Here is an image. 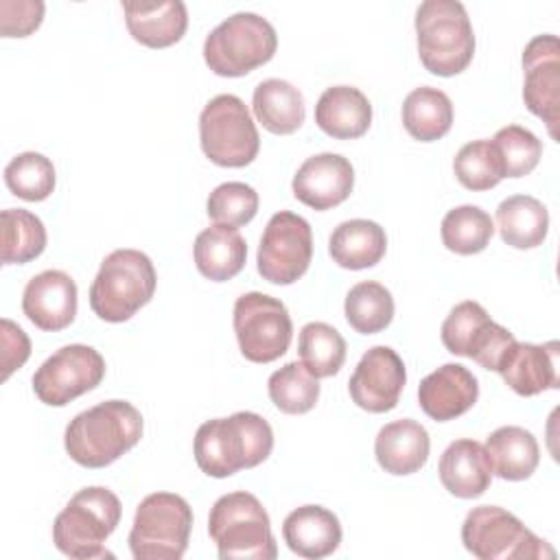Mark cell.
<instances>
[{
    "label": "cell",
    "instance_id": "obj_1",
    "mask_svg": "<svg viewBox=\"0 0 560 560\" xmlns=\"http://www.w3.org/2000/svg\"><path fill=\"white\" fill-rule=\"evenodd\" d=\"M273 448L271 424L254 411L206 420L192 442L195 462L208 477H230L262 464Z\"/></svg>",
    "mask_w": 560,
    "mask_h": 560
},
{
    "label": "cell",
    "instance_id": "obj_2",
    "mask_svg": "<svg viewBox=\"0 0 560 560\" xmlns=\"http://www.w3.org/2000/svg\"><path fill=\"white\" fill-rule=\"evenodd\" d=\"M142 413L127 400H105L77 413L63 433L70 459L85 468H105L142 438Z\"/></svg>",
    "mask_w": 560,
    "mask_h": 560
},
{
    "label": "cell",
    "instance_id": "obj_3",
    "mask_svg": "<svg viewBox=\"0 0 560 560\" xmlns=\"http://www.w3.org/2000/svg\"><path fill=\"white\" fill-rule=\"evenodd\" d=\"M416 37L420 61L431 74L453 77L472 61L475 33L457 0H424L416 11Z\"/></svg>",
    "mask_w": 560,
    "mask_h": 560
},
{
    "label": "cell",
    "instance_id": "obj_4",
    "mask_svg": "<svg viewBox=\"0 0 560 560\" xmlns=\"http://www.w3.org/2000/svg\"><path fill=\"white\" fill-rule=\"evenodd\" d=\"M120 501L103 486L81 488L52 523V542L68 558H112L105 540L120 523Z\"/></svg>",
    "mask_w": 560,
    "mask_h": 560
},
{
    "label": "cell",
    "instance_id": "obj_5",
    "mask_svg": "<svg viewBox=\"0 0 560 560\" xmlns=\"http://www.w3.org/2000/svg\"><path fill=\"white\" fill-rule=\"evenodd\" d=\"M155 284V267L144 252L114 249L103 258L90 287V306L103 322L120 324L151 302Z\"/></svg>",
    "mask_w": 560,
    "mask_h": 560
},
{
    "label": "cell",
    "instance_id": "obj_6",
    "mask_svg": "<svg viewBox=\"0 0 560 560\" xmlns=\"http://www.w3.org/2000/svg\"><path fill=\"white\" fill-rule=\"evenodd\" d=\"M208 532L223 560H273L278 556L269 514L252 492L236 490L219 497L210 508Z\"/></svg>",
    "mask_w": 560,
    "mask_h": 560
},
{
    "label": "cell",
    "instance_id": "obj_7",
    "mask_svg": "<svg viewBox=\"0 0 560 560\" xmlns=\"http://www.w3.org/2000/svg\"><path fill=\"white\" fill-rule=\"evenodd\" d=\"M278 35L269 20L238 11L210 31L203 42L206 66L219 77H243L271 61Z\"/></svg>",
    "mask_w": 560,
    "mask_h": 560
},
{
    "label": "cell",
    "instance_id": "obj_8",
    "mask_svg": "<svg viewBox=\"0 0 560 560\" xmlns=\"http://www.w3.org/2000/svg\"><path fill=\"white\" fill-rule=\"evenodd\" d=\"M192 508L175 492H153L136 510L129 549L136 560H179L190 540Z\"/></svg>",
    "mask_w": 560,
    "mask_h": 560
},
{
    "label": "cell",
    "instance_id": "obj_9",
    "mask_svg": "<svg viewBox=\"0 0 560 560\" xmlns=\"http://www.w3.org/2000/svg\"><path fill=\"white\" fill-rule=\"evenodd\" d=\"M462 542L479 560H545L556 558L547 540L527 529L499 505L472 508L462 523Z\"/></svg>",
    "mask_w": 560,
    "mask_h": 560
},
{
    "label": "cell",
    "instance_id": "obj_10",
    "mask_svg": "<svg viewBox=\"0 0 560 560\" xmlns=\"http://www.w3.org/2000/svg\"><path fill=\"white\" fill-rule=\"evenodd\" d=\"M199 142L219 166L241 168L256 160L260 136L247 105L234 94H219L199 114Z\"/></svg>",
    "mask_w": 560,
    "mask_h": 560
},
{
    "label": "cell",
    "instance_id": "obj_11",
    "mask_svg": "<svg viewBox=\"0 0 560 560\" xmlns=\"http://www.w3.org/2000/svg\"><path fill=\"white\" fill-rule=\"evenodd\" d=\"M232 324L241 354L252 363L280 359L293 339V324L284 302L260 291L236 298Z\"/></svg>",
    "mask_w": 560,
    "mask_h": 560
},
{
    "label": "cell",
    "instance_id": "obj_12",
    "mask_svg": "<svg viewBox=\"0 0 560 560\" xmlns=\"http://www.w3.org/2000/svg\"><path fill=\"white\" fill-rule=\"evenodd\" d=\"M313 258V232L304 217L280 210L276 212L260 236L256 267L271 284H293L300 280Z\"/></svg>",
    "mask_w": 560,
    "mask_h": 560
},
{
    "label": "cell",
    "instance_id": "obj_13",
    "mask_svg": "<svg viewBox=\"0 0 560 560\" xmlns=\"http://www.w3.org/2000/svg\"><path fill=\"white\" fill-rule=\"evenodd\" d=\"M105 376V359L98 350L83 343H70L52 352L33 374L35 396L50 407H63L70 400L92 392Z\"/></svg>",
    "mask_w": 560,
    "mask_h": 560
},
{
    "label": "cell",
    "instance_id": "obj_14",
    "mask_svg": "<svg viewBox=\"0 0 560 560\" xmlns=\"http://www.w3.org/2000/svg\"><path fill=\"white\" fill-rule=\"evenodd\" d=\"M514 341V335L505 326L492 322L488 311L475 300L459 302L442 322L444 348L457 357H468L492 372H497L503 352Z\"/></svg>",
    "mask_w": 560,
    "mask_h": 560
},
{
    "label": "cell",
    "instance_id": "obj_15",
    "mask_svg": "<svg viewBox=\"0 0 560 560\" xmlns=\"http://www.w3.org/2000/svg\"><path fill=\"white\" fill-rule=\"evenodd\" d=\"M523 101L556 140L560 122V42L556 35L547 33L529 39L523 50Z\"/></svg>",
    "mask_w": 560,
    "mask_h": 560
},
{
    "label": "cell",
    "instance_id": "obj_16",
    "mask_svg": "<svg viewBox=\"0 0 560 560\" xmlns=\"http://www.w3.org/2000/svg\"><path fill=\"white\" fill-rule=\"evenodd\" d=\"M407 383L405 363L389 346L370 348L357 363L348 392L357 407L370 413H385L398 405Z\"/></svg>",
    "mask_w": 560,
    "mask_h": 560
},
{
    "label": "cell",
    "instance_id": "obj_17",
    "mask_svg": "<svg viewBox=\"0 0 560 560\" xmlns=\"http://www.w3.org/2000/svg\"><path fill=\"white\" fill-rule=\"evenodd\" d=\"M354 186V168L339 153H317L302 162L291 188L298 201L313 210H330L343 203Z\"/></svg>",
    "mask_w": 560,
    "mask_h": 560
},
{
    "label": "cell",
    "instance_id": "obj_18",
    "mask_svg": "<svg viewBox=\"0 0 560 560\" xmlns=\"http://www.w3.org/2000/svg\"><path fill=\"white\" fill-rule=\"evenodd\" d=\"M22 311L42 330H63L77 315L74 280L59 269H46L33 276L22 293Z\"/></svg>",
    "mask_w": 560,
    "mask_h": 560
},
{
    "label": "cell",
    "instance_id": "obj_19",
    "mask_svg": "<svg viewBox=\"0 0 560 560\" xmlns=\"http://www.w3.org/2000/svg\"><path fill=\"white\" fill-rule=\"evenodd\" d=\"M558 341L527 343L514 341L501 357L497 372L518 396H536L558 387Z\"/></svg>",
    "mask_w": 560,
    "mask_h": 560
},
{
    "label": "cell",
    "instance_id": "obj_20",
    "mask_svg": "<svg viewBox=\"0 0 560 560\" xmlns=\"http://www.w3.org/2000/svg\"><path fill=\"white\" fill-rule=\"evenodd\" d=\"M479 398L475 374L462 363H444L418 385L420 409L435 422H448L466 413Z\"/></svg>",
    "mask_w": 560,
    "mask_h": 560
},
{
    "label": "cell",
    "instance_id": "obj_21",
    "mask_svg": "<svg viewBox=\"0 0 560 560\" xmlns=\"http://www.w3.org/2000/svg\"><path fill=\"white\" fill-rule=\"evenodd\" d=\"M442 486L459 499L481 497L492 481V468L483 444L477 440L451 442L438 464Z\"/></svg>",
    "mask_w": 560,
    "mask_h": 560
},
{
    "label": "cell",
    "instance_id": "obj_22",
    "mask_svg": "<svg viewBox=\"0 0 560 560\" xmlns=\"http://www.w3.org/2000/svg\"><path fill=\"white\" fill-rule=\"evenodd\" d=\"M122 11L131 37L147 48L173 46L188 28V11L182 0L122 2Z\"/></svg>",
    "mask_w": 560,
    "mask_h": 560
},
{
    "label": "cell",
    "instance_id": "obj_23",
    "mask_svg": "<svg viewBox=\"0 0 560 560\" xmlns=\"http://www.w3.org/2000/svg\"><path fill=\"white\" fill-rule=\"evenodd\" d=\"M429 448V431L411 418L385 424L374 440L376 462L389 475L418 472L427 464Z\"/></svg>",
    "mask_w": 560,
    "mask_h": 560
},
{
    "label": "cell",
    "instance_id": "obj_24",
    "mask_svg": "<svg viewBox=\"0 0 560 560\" xmlns=\"http://www.w3.org/2000/svg\"><path fill=\"white\" fill-rule=\"evenodd\" d=\"M287 547L300 558L319 560L337 551L341 542L339 518L322 505H302L282 523Z\"/></svg>",
    "mask_w": 560,
    "mask_h": 560
},
{
    "label": "cell",
    "instance_id": "obj_25",
    "mask_svg": "<svg viewBox=\"0 0 560 560\" xmlns=\"http://www.w3.org/2000/svg\"><path fill=\"white\" fill-rule=\"evenodd\" d=\"M315 122L330 138H361L372 125V105L359 88L332 85L317 98Z\"/></svg>",
    "mask_w": 560,
    "mask_h": 560
},
{
    "label": "cell",
    "instance_id": "obj_26",
    "mask_svg": "<svg viewBox=\"0 0 560 560\" xmlns=\"http://www.w3.org/2000/svg\"><path fill=\"white\" fill-rule=\"evenodd\" d=\"M192 256L201 276L212 282H225L245 267L247 243L236 228L214 223L197 234Z\"/></svg>",
    "mask_w": 560,
    "mask_h": 560
},
{
    "label": "cell",
    "instance_id": "obj_27",
    "mask_svg": "<svg viewBox=\"0 0 560 560\" xmlns=\"http://www.w3.org/2000/svg\"><path fill=\"white\" fill-rule=\"evenodd\" d=\"M330 258L343 269H368L381 262L387 252L385 230L370 219H350L339 223L328 238Z\"/></svg>",
    "mask_w": 560,
    "mask_h": 560
},
{
    "label": "cell",
    "instance_id": "obj_28",
    "mask_svg": "<svg viewBox=\"0 0 560 560\" xmlns=\"http://www.w3.org/2000/svg\"><path fill=\"white\" fill-rule=\"evenodd\" d=\"M483 448L488 453L492 475L508 481H523L532 477L540 462V451L534 433L516 424L499 427L497 431H492Z\"/></svg>",
    "mask_w": 560,
    "mask_h": 560
},
{
    "label": "cell",
    "instance_id": "obj_29",
    "mask_svg": "<svg viewBox=\"0 0 560 560\" xmlns=\"http://www.w3.org/2000/svg\"><path fill=\"white\" fill-rule=\"evenodd\" d=\"M256 120L271 133L289 136L304 122L302 92L284 79H265L256 85L252 96Z\"/></svg>",
    "mask_w": 560,
    "mask_h": 560
},
{
    "label": "cell",
    "instance_id": "obj_30",
    "mask_svg": "<svg viewBox=\"0 0 560 560\" xmlns=\"http://www.w3.org/2000/svg\"><path fill=\"white\" fill-rule=\"evenodd\" d=\"M497 225L503 243L514 249H532L547 238L549 212L532 195H512L499 203Z\"/></svg>",
    "mask_w": 560,
    "mask_h": 560
},
{
    "label": "cell",
    "instance_id": "obj_31",
    "mask_svg": "<svg viewBox=\"0 0 560 560\" xmlns=\"http://www.w3.org/2000/svg\"><path fill=\"white\" fill-rule=\"evenodd\" d=\"M402 125L420 142L440 140L453 125V103L438 88H416L402 103Z\"/></svg>",
    "mask_w": 560,
    "mask_h": 560
},
{
    "label": "cell",
    "instance_id": "obj_32",
    "mask_svg": "<svg viewBox=\"0 0 560 560\" xmlns=\"http://www.w3.org/2000/svg\"><path fill=\"white\" fill-rule=\"evenodd\" d=\"M2 265H24L46 249L42 219L24 208H7L0 214Z\"/></svg>",
    "mask_w": 560,
    "mask_h": 560
},
{
    "label": "cell",
    "instance_id": "obj_33",
    "mask_svg": "<svg viewBox=\"0 0 560 560\" xmlns=\"http://www.w3.org/2000/svg\"><path fill=\"white\" fill-rule=\"evenodd\" d=\"M302 365L315 376H335L346 361V339L326 322H308L298 337Z\"/></svg>",
    "mask_w": 560,
    "mask_h": 560
},
{
    "label": "cell",
    "instance_id": "obj_34",
    "mask_svg": "<svg viewBox=\"0 0 560 560\" xmlns=\"http://www.w3.org/2000/svg\"><path fill=\"white\" fill-rule=\"evenodd\" d=\"M348 324L361 335H374L385 330L394 319V298L381 282H357L343 302Z\"/></svg>",
    "mask_w": 560,
    "mask_h": 560
},
{
    "label": "cell",
    "instance_id": "obj_35",
    "mask_svg": "<svg viewBox=\"0 0 560 560\" xmlns=\"http://www.w3.org/2000/svg\"><path fill=\"white\" fill-rule=\"evenodd\" d=\"M440 234L446 249L462 256H470L488 247L494 234V223L486 210H481L479 206L466 203L444 214Z\"/></svg>",
    "mask_w": 560,
    "mask_h": 560
},
{
    "label": "cell",
    "instance_id": "obj_36",
    "mask_svg": "<svg viewBox=\"0 0 560 560\" xmlns=\"http://www.w3.org/2000/svg\"><path fill=\"white\" fill-rule=\"evenodd\" d=\"M267 389L271 402L289 416L311 411L319 398V383L302 361H289L276 370L267 381Z\"/></svg>",
    "mask_w": 560,
    "mask_h": 560
},
{
    "label": "cell",
    "instance_id": "obj_37",
    "mask_svg": "<svg viewBox=\"0 0 560 560\" xmlns=\"http://www.w3.org/2000/svg\"><path fill=\"white\" fill-rule=\"evenodd\" d=\"M55 166L52 162L37 153H18L4 168L7 188L24 201H44L55 190Z\"/></svg>",
    "mask_w": 560,
    "mask_h": 560
},
{
    "label": "cell",
    "instance_id": "obj_38",
    "mask_svg": "<svg viewBox=\"0 0 560 560\" xmlns=\"http://www.w3.org/2000/svg\"><path fill=\"white\" fill-rule=\"evenodd\" d=\"M453 171L468 190H490L503 179L501 158L490 140L466 142L453 160Z\"/></svg>",
    "mask_w": 560,
    "mask_h": 560
},
{
    "label": "cell",
    "instance_id": "obj_39",
    "mask_svg": "<svg viewBox=\"0 0 560 560\" xmlns=\"http://www.w3.org/2000/svg\"><path fill=\"white\" fill-rule=\"evenodd\" d=\"M490 142L501 158L503 177L529 175L542 155V142L536 138V133L521 125L499 129Z\"/></svg>",
    "mask_w": 560,
    "mask_h": 560
},
{
    "label": "cell",
    "instance_id": "obj_40",
    "mask_svg": "<svg viewBox=\"0 0 560 560\" xmlns=\"http://www.w3.org/2000/svg\"><path fill=\"white\" fill-rule=\"evenodd\" d=\"M206 210L217 225L241 228L256 217L258 192L245 182H225L210 192Z\"/></svg>",
    "mask_w": 560,
    "mask_h": 560
},
{
    "label": "cell",
    "instance_id": "obj_41",
    "mask_svg": "<svg viewBox=\"0 0 560 560\" xmlns=\"http://www.w3.org/2000/svg\"><path fill=\"white\" fill-rule=\"evenodd\" d=\"M42 0H2L0 2V33L2 37H26L39 28L44 20Z\"/></svg>",
    "mask_w": 560,
    "mask_h": 560
},
{
    "label": "cell",
    "instance_id": "obj_42",
    "mask_svg": "<svg viewBox=\"0 0 560 560\" xmlns=\"http://www.w3.org/2000/svg\"><path fill=\"white\" fill-rule=\"evenodd\" d=\"M0 339H2V381H7L31 357V339L18 324H13L7 317L0 322Z\"/></svg>",
    "mask_w": 560,
    "mask_h": 560
}]
</instances>
